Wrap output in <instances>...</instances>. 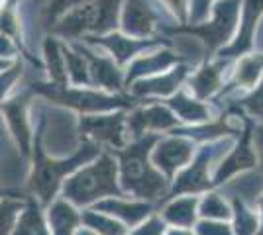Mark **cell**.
<instances>
[{"instance_id": "1", "label": "cell", "mask_w": 263, "mask_h": 235, "mask_svg": "<svg viewBox=\"0 0 263 235\" xmlns=\"http://www.w3.org/2000/svg\"><path fill=\"white\" fill-rule=\"evenodd\" d=\"M161 135H143L140 139L128 141V145L112 151L118 163V182L126 194L134 196L136 200L157 202L165 200L169 194L171 182L152 165V149Z\"/></svg>"}, {"instance_id": "2", "label": "cell", "mask_w": 263, "mask_h": 235, "mask_svg": "<svg viewBox=\"0 0 263 235\" xmlns=\"http://www.w3.org/2000/svg\"><path fill=\"white\" fill-rule=\"evenodd\" d=\"M114 196H124L118 182V163L104 149L63 182V198L73 206H90Z\"/></svg>"}, {"instance_id": "3", "label": "cell", "mask_w": 263, "mask_h": 235, "mask_svg": "<svg viewBox=\"0 0 263 235\" xmlns=\"http://www.w3.org/2000/svg\"><path fill=\"white\" fill-rule=\"evenodd\" d=\"M32 149H35V151H33V168L28 184H30V190L44 204H51L65 177H71L83 165L97 159L102 151L95 143L83 141V145L79 147L69 159H49L44 153V147H42V127L37 130L35 145Z\"/></svg>"}, {"instance_id": "4", "label": "cell", "mask_w": 263, "mask_h": 235, "mask_svg": "<svg viewBox=\"0 0 263 235\" xmlns=\"http://www.w3.org/2000/svg\"><path fill=\"white\" fill-rule=\"evenodd\" d=\"M124 0H90L65 12L51 26V35L63 41H81L118 32Z\"/></svg>"}, {"instance_id": "5", "label": "cell", "mask_w": 263, "mask_h": 235, "mask_svg": "<svg viewBox=\"0 0 263 235\" xmlns=\"http://www.w3.org/2000/svg\"><path fill=\"white\" fill-rule=\"evenodd\" d=\"M30 92L45 96L53 104L71 108L81 116L132 110L136 104H140L138 100H134L128 92L110 94V92H102V90L87 89V87H71V84L57 87V84H49V82H37L30 89Z\"/></svg>"}, {"instance_id": "6", "label": "cell", "mask_w": 263, "mask_h": 235, "mask_svg": "<svg viewBox=\"0 0 263 235\" xmlns=\"http://www.w3.org/2000/svg\"><path fill=\"white\" fill-rule=\"evenodd\" d=\"M234 141L236 137H222V139H214L209 143H200L193 161L181 173H177L175 179L171 180L167 198L185 196V194L198 196V194L212 190V173L220 163V159L232 149Z\"/></svg>"}, {"instance_id": "7", "label": "cell", "mask_w": 263, "mask_h": 235, "mask_svg": "<svg viewBox=\"0 0 263 235\" xmlns=\"http://www.w3.org/2000/svg\"><path fill=\"white\" fill-rule=\"evenodd\" d=\"M241 0H216L212 10H210V20L197 26H165L161 30V35L171 34H189L197 35L206 45L210 55H216L220 49H224L230 44L238 30V18H240Z\"/></svg>"}, {"instance_id": "8", "label": "cell", "mask_w": 263, "mask_h": 235, "mask_svg": "<svg viewBox=\"0 0 263 235\" xmlns=\"http://www.w3.org/2000/svg\"><path fill=\"white\" fill-rule=\"evenodd\" d=\"M159 0H124L120 8L118 32L136 39H152L161 35L165 26H171L163 20L157 10Z\"/></svg>"}, {"instance_id": "9", "label": "cell", "mask_w": 263, "mask_h": 235, "mask_svg": "<svg viewBox=\"0 0 263 235\" xmlns=\"http://www.w3.org/2000/svg\"><path fill=\"white\" fill-rule=\"evenodd\" d=\"M79 132H81L83 141H90L97 147H106L110 151H118L128 145L126 110L81 116Z\"/></svg>"}, {"instance_id": "10", "label": "cell", "mask_w": 263, "mask_h": 235, "mask_svg": "<svg viewBox=\"0 0 263 235\" xmlns=\"http://www.w3.org/2000/svg\"><path fill=\"white\" fill-rule=\"evenodd\" d=\"M181 122L161 100L140 102L126 112V134L128 141L140 139L143 135H165L179 127Z\"/></svg>"}, {"instance_id": "11", "label": "cell", "mask_w": 263, "mask_h": 235, "mask_svg": "<svg viewBox=\"0 0 263 235\" xmlns=\"http://www.w3.org/2000/svg\"><path fill=\"white\" fill-rule=\"evenodd\" d=\"M81 41L106 53L120 69H126L136 57L143 55L147 51H154L159 47H171V41L165 35H157L152 39H136L120 32H112V34L99 35V37H87Z\"/></svg>"}, {"instance_id": "12", "label": "cell", "mask_w": 263, "mask_h": 235, "mask_svg": "<svg viewBox=\"0 0 263 235\" xmlns=\"http://www.w3.org/2000/svg\"><path fill=\"white\" fill-rule=\"evenodd\" d=\"M195 153H197V143H193L191 139L183 135L165 134L157 139L149 159L152 165L171 182L177 173H181L193 161Z\"/></svg>"}, {"instance_id": "13", "label": "cell", "mask_w": 263, "mask_h": 235, "mask_svg": "<svg viewBox=\"0 0 263 235\" xmlns=\"http://www.w3.org/2000/svg\"><path fill=\"white\" fill-rule=\"evenodd\" d=\"M252 120H246V125L241 134L236 137L232 149L220 159V163L212 173V186H222L234 177L257 167V159L252 145Z\"/></svg>"}, {"instance_id": "14", "label": "cell", "mask_w": 263, "mask_h": 235, "mask_svg": "<svg viewBox=\"0 0 263 235\" xmlns=\"http://www.w3.org/2000/svg\"><path fill=\"white\" fill-rule=\"evenodd\" d=\"M263 18V0H241L240 18H238V30L230 44L220 49L214 57L236 61L240 57L252 53L255 47V34L257 26Z\"/></svg>"}, {"instance_id": "15", "label": "cell", "mask_w": 263, "mask_h": 235, "mask_svg": "<svg viewBox=\"0 0 263 235\" xmlns=\"http://www.w3.org/2000/svg\"><path fill=\"white\" fill-rule=\"evenodd\" d=\"M77 47L79 51L85 55L88 65V82L90 89L110 92V94H118L124 92V69H120L106 53H102L100 49H95L90 45L83 41H69Z\"/></svg>"}, {"instance_id": "16", "label": "cell", "mask_w": 263, "mask_h": 235, "mask_svg": "<svg viewBox=\"0 0 263 235\" xmlns=\"http://www.w3.org/2000/svg\"><path fill=\"white\" fill-rule=\"evenodd\" d=\"M191 69L185 63H179L173 69L154 75V77L140 78L132 82L128 87V94L134 100L145 102V100H167L175 94L179 89H183L186 82Z\"/></svg>"}, {"instance_id": "17", "label": "cell", "mask_w": 263, "mask_h": 235, "mask_svg": "<svg viewBox=\"0 0 263 235\" xmlns=\"http://www.w3.org/2000/svg\"><path fill=\"white\" fill-rule=\"evenodd\" d=\"M232 63L234 61H228V59L210 57L197 71L189 73L185 89L198 100L210 102L224 87V82L228 78V73H230L232 69Z\"/></svg>"}, {"instance_id": "18", "label": "cell", "mask_w": 263, "mask_h": 235, "mask_svg": "<svg viewBox=\"0 0 263 235\" xmlns=\"http://www.w3.org/2000/svg\"><path fill=\"white\" fill-rule=\"evenodd\" d=\"M263 77V53H248L232 63V69L228 73V78L218 94L210 100V104H220L224 98H232L236 94H243L252 90L259 78Z\"/></svg>"}, {"instance_id": "19", "label": "cell", "mask_w": 263, "mask_h": 235, "mask_svg": "<svg viewBox=\"0 0 263 235\" xmlns=\"http://www.w3.org/2000/svg\"><path fill=\"white\" fill-rule=\"evenodd\" d=\"M30 100H32L30 92H20L0 104V112L4 116L12 137L20 145L24 155H28L32 149V123H30V114H28Z\"/></svg>"}, {"instance_id": "20", "label": "cell", "mask_w": 263, "mask_h": 235, "mask_svg": "<svg viewBox=\"0 0 263 235\" xmlns=\"http://www.w3.org/2000/svg\"><path fill=\"white\" fill-rule=\"evenodd\" d=\"M179 63H183V57L177 55L171 47H159L154 51H147L143 55L136 57L130 65L124 69V87L128 89L132 82L165 73Z\"/></svg>"}, {"instance_id": "21", "label": "cell", "mask_w": 263, "mask_h": 235, "mask_svg": "<svg viewBox=\"0 0 263 235\" xmlns=\"http://www.w3.org/2000/svg\"><path fill=\"white\" fill-rule=\"evenodd\" d=\"M177 116V120L181 122V125H200V123L212 122L218 114L214 112L210 102H202L195 98L189 90L183 87L179 89L167 100H161Z\"/></svg>"}, {"instance_id": "22", "label": "cell", "mask_w": 263, "mask_h": 235, "mask_svg": "<svg viewBox=\"0 0 263 235\" xmlns=\"http://www.w3.org/2000/svg\"><path fill=\"white\" fill-rule=\"evenodd\" d=\"M97 210L112 216L114 220H118L126 227H134V225H140L145 218L152 216L154 204L143 200H128L124 196H114V198L100 200L97 204Z\"/></svg>"}, {"instance_id": "23", "label": "cell", "mask_w": 263, "mask_h": 235, "mask_svg": "<svg viewBox=\"0 0 263 235\" xmlns=\"http://www.w3.org/2000/svg\"><path fill=\"white\" fill-rule=\"evenodd\" d=\"M161 220L165 225L179 227V229H193L198 222V196H173L165 202L161 210Z\"/></svg>"}, {"instance_id": "24", "label": "cell", "mask_w": 263, "mask_h": 235, "mask_svg": "<svg viewBox=\"0 0 263 235\" xmlns=\"http://www.w3.org/2000/svg\"><path fill=\"white\" fill-rule=\"evenodd\" d=\"M222 186L230 192L228 198H236V200H241L248 206H252L253 202L259 200L263 194V173L261 170L255 173V168L246 170V173L234 177Z\"/></svg>"}, {"instance_id": "25", "label": "cell", "mask_w": 263, "mask_h": 235, "mask_svg": "<svg viewBox=\"0 0 263 235\" xmlns=\"http://www.w3.org/2000/svg\"><path fill=\"white\" fill-rule=\"evenodd\" d=\"M44 65L47 71V82L65 87L67 71H65V55H63V41L55 35H47L44 39Z\"/></svg>"}, {"instance_id": "26", "label": "cell", "mask_w": 263, "mask_h": 235, "mask_svg": "<svg viewBox=\"0 0 263 235\" xmlns=\"http://www.w3.org/2000/svg\"><path fill=\"white\" fill-rule=\"evenodd\" d=\"M226 110L240 114L253 123H263V77L252 90L232 96V102H228Z\"/></svg>"}, {"instance_id": "27", "label": "cell", "mask_w": 263, "mask_h": 235, "mask_svg": "<svg viewBox=\"0 0 263 235\" xmlns=\"http://www.w3.org/2000/svg\"><path fill=\"white\" fill-rule=\"evenodd\" d=\"M47 218H49L53 235H73L77 225L81 224V216H79L77 208L65 198H59L49 206Z\"/></svg>"}, {"instance_id": "28", "label": "cell", "mask_w": 263, "mask_h": 235, "mask_svg": "<svg viewBox=\"0 0 263 235\" xmlns=\"http://www.w3.org/2000/svg\"><path fill=\"white\" fill-rule=\"evenodd\" d=\"M63 55H65L67 84L90 89V82H88V65L85 55L73 44H69V41H63Z\"/></svg>"}, {"instance_id": "29", "label": "cell", "mask_w": 263, "mask_h": 235, "mask_svg": "<svg viewBox=\"0 0 263 235\" xmlns=\"http://www.w3.org/2000/svg\"><path fill=\"white\" fill-rule=\"evenodd\" d=\"M198 220H214V222H230L232 206L224 194L216 190L204 192L198 196Z\"/></svg>"}, {"instance_id": "30", "label": "cell", "mask_w": 263, "mask_h": 235, "mask_svg": "<svg viewBox=\"0 0 263 235\" xmlns=\"http://www.w3.org/2000/svg\"><path fill=\"white\" fill-rule=\"evenodd\" d=\"M232 206V229L234 235H257L259 231V218L257 212L252 206H248L246 202L236 200V198H228Z\"/></svg>"}, {"instance_id": "31", "label": "cell", "mask_w": 263, "mask_h": 235, "mask_svg": "<svg viewBox=\"0 0 263 235\" xmlns=\"http://www.w3.org/2000/svg\"><path fill=\"white\" fill-rule=\"evenodd\" d=\"M81 222L87 225V229L97 235H128L126 225L99 210H87L81 216Z\"/></svg>"}, {"instance_id": "32", "label": "cell", "mask_w": 263, "mask_h": 235, "mask_svg": "<svg viewBox=\"0 0 263 235\" xmlns=\"http://www.w3.org/2000/svg\"><path fill=\"white\" fill-rule=\"evenodd\" d=\"M12 235H49L44 224V218H42V213H40L37 206L33 202H30L28 208L20 213Z\"/></svg>"}, {"instance_id": "33", "label": "cell", "mask_w": 263, "mask_h": 235, "mask_svg": "<svg viewBox=\"0 0 263 235\" xmlns=\"http://www.w3.org/2000/svg\"><path fill=\"white\" fill-rule=\"evenodd\" d=\"M18 0H6L0 6V34L12 37L20 45V22H18Z\"/></svg>"}, {"instance_id": "34", "label": "cell", "mask_w": 263, "mask_h": 235, "mask_svg": "<svg viewBox=\"0 0 263 235\" xmlns=\"http://www.w3.org/2000/svg\"><path fill=\"white\" fill-rule=\"evenodd\" d=\"M22 73L24 71H22V63H20V59H16V61H14L6 71H2V73H0V104L6 100V98H10L12 89H14V87H16V82L20 80Z\"/></svg>"}, {"instance_id": "35", "label": "cell", "mask_w": 263, "mask_h": 235, "mask_svg": "<svg viewBox=\"0 0 263 235\" xmlns=\"http://www.w3.org/2000/svg\"><path fill=\"white\" fill-rule=\"evenodd\" d=\"M216 0H186V24L185 26H197L209 20V14L212 10Z\"/></svg>"}, {"instance_id": "36", "label": "cell", "mask_w": 263, "mask_h": 235, "mask_svg": "<svg viewBox=\"0 0 263 235\" xmlns=\"http://www.w3.org/2000/svg\"><path fill=\"white\" fill-rule=\"evenodd\" d=\"M85 2H90V0H49L44 10L45 24L47 26H53L65 12H69L71 8L79 6V4H85Z\"/></svg>"}, {"instance_id": "37", "label": "cell", "mask_w": 263, "mask_h": 235, "mask_svg": "<svg viewBox=\"0 0 263 235\" xmlns=\"http://www.w3.org/2000/svg\"><path fill=\"white\" fill-rule=\"evenodd\" d=\"M22 212V204L14 200L0 202V235H8L18 213Z\"/></svg>"}, {"instance_id": "38", "label": "cell", "mask_w": 263, "mask_h": 235, "mask_svg": "<svg viewBox=\"0 0 263 235\" xmlns=\"http://www.w3.org/2000/svg\"><path fill=\"white\" fill-rule=\"evenodd\" d=\"M193 229L197 235H234V229L228 222H214V220H198Z\"/></svg>"}, {"instance_id": "39", "label": "cell", "mask_w": 263, "mask_h": 235, "mask_svg": "<svg viewBox=\"0 0 263 235\" xmlns=\"http://www.w3.org/2000/svg\"><path fill=\"white\" fill-rule=\"evenodd\" d=\"M165 231H167V225L163 220L159 216H149L140 225H136L132 235H165Z\"/></svg>"}, {"instance_id": "40", "label": "cell", "mask_w": 263, "mask_h": 235, "mask_svg": "<svg viewBox=\"0 0 263 235\" xmlns=\"http://www.w3.org/2000/svg\"><path fill=\"white\" fill-rule=\"evenodd\" d=\"M159 4H163L167 12L171 14V18L175 20L177 26H185L186 24V0H159Z\"/></svg>"}, {"instance_id": "41", "label": "cell", "mask_w": 263, "mask_h": 235, "mask_svg": "<svg viewBox=\"0 0 263 235\" xmlns=\"http://www.w3.org/2000/svg\"><path fill=\"white\" fill-rule=\"evenodd\" d=\"M252 145L257 159V167L263 173V123H253L252 125Z\"/></svg>"}, {"instance_id": "42", "label": "cell", "mask_w": 263, "mask_h": 235, "mask_svg": "<svg viewBox=\"0 0 263 235\" xmlns=\"http://www.w3.org/2000/svg\"><path fill=\"white\" fill-rule=\"evenodd\" d=\"M18 51L20 45L16 44L12 37L0 34V59H8V61H16L18 59Z\"/></svg>"}, {"instance_id": "43", "label": "cell", "mask_w": 263, "mask_h": 235, "mask_svg": "<svg viewBox=\"0 0 263 235\" xmlns=\"http://www.w3.org/2000/svg\"><path fill=\"white\" fill-rule=\"evenodd\" d=\"M165 235H197L193 233V229H179V227H171V229H167Z\"/></svg>"}, {"instance_id": "44", "label": "cell", "mask_w": 263, "mask_h": 235, "mask_svg": "<svg viewBox=\"0 0 263 235\" xmlns=\"http://www.w3.org/2000/svg\"><path fill=\"white\" fill-rule=\"evenodd\" d=\"M257 206H259V213H257V218H259V231H257V235H263V194L261 198L257 200Z\"/></svg>"}, {"instance_id": "45", "label": "cell", "mask_w": 263, "mask_h": 235, "mask_svg": "<svg viewBox=\"0 0 263 235\" xmlns=\"http://www.w3.org/2000/svg\"><path fill=\"white\" fill-rule=\"evenodd\" d=\"M12 63H14V61H8V59H0V73H2V71H6V69L10 67Z\"/></svg>"}, {"instance_id": "46", "label": "cell", "mask_w": 263, "mask_h": 235, "mask_svg": "<svg viewBox=\"0 0 263 235\" xmlns=\"http://www.w3.org/2000/svg\"><path fill=\"white\" fill-rule=\"evenodd\" d=\"M77 235H97V233H92L90 229H83V231H79Z\"/></svg>"}, {"instance_id": "47", "label": "cell", "mask_w": 263, "mask_h": 235, "mask_svg": "<svg viewBox=\"0 0 263 235\" xmlns=\"http://www.w3.org/2000/svg\"><path fill=\"white\" fill-rule=\"evenodd\" d=\"M4 2H6V0H0V6H2V4H4Z\"/></svg>"}]
</instances>
